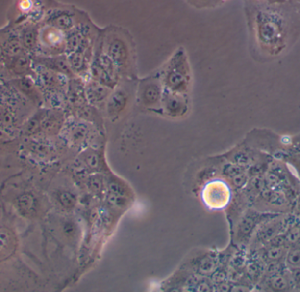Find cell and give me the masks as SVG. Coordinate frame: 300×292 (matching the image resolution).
<instances>
[{
  "instance_id": "cb8c5ba5",
  "label": "cell",
  "mask_w": 300,
  "mask_h": 292,
  "mask_svg": "<svg viewBox=\"0 0 300 292\" xmlns=\"http://www.w3.org/2000/svg\"><path fill=\"white\" fill-rule=\"evenodd\" d=\"M271 284L275 290H284L287 288V282L282 276H274L271 280Z\"/></svg>"
},
{
  "instance_id": "8fae6325",
  "label": "cell",
  "mask_w": 300,
  "mask_h": 292,
  "mask_svg": "<svg viewBox=\"0 0 300 292\" xmlns=\"http://www.w3.org/2000/svg\"><path fill=\"white\" fill-rule=\"evenodd\" d=\"M18 238L13 230L6 226L0 227V263L10 259L17 250Z\"/></svg>"
},
{
  "instance_id": "7c38bea8",
  "label": "cell",
  "mask_w": 300,
  "mask_h": 292,
  "mask_svg": "<svg viewBox=\"0 0 300 292\" xmlns=\"http://www.w3.org/2000/svg\"><path fill=\"white\" fill-rule=\"evenodd\" d=\"M15 208L22 217H33L37 213L38 202L31 193H24L15 200Z\"/></svg>"
},
{
  "instance_id": "e0dca14e",
  "label": "cell",
  "mask_w": 300,
  "mask_h": 292,
  "mask_svg": "<svg viewBox=\"0 0 300 292\" xmlns=\"http://www.w3.org/2000/svg\"><path fill=\"white\" fill-rule=\"evenodd\" d=\"M88 186H89L90 190L93 194L98 195V194H101L104 191L105 182H104V179L100 175H93L89 178Z\"/></svg>"
},
{
  "instance_id": "6da1fadb",
  "label": "cell",
  "mask_w": 300,
  "mask_h": 292,
  "mask_svg": "<svg viewBox=\"0 0 300 292\" xmlns=\"http://www.w3.org/2000/svg\"><path fill=\"white\" fill-rule=\"evenodd\" d=\"M100 42L121 79L137 80V48L129 30L121 26H106L101 29Z\"/></svg>"
},
{
  "instance_id": "f1b7e54d",
  "label": "cell",
  "mask_w": 300,
  "mask_h": 292,
  "mask_svg": "<svg viewBox=\"0 0 300 292\" xmlns=\"http://www.w3.org/2000/svg\"><path fill=\"white\" fill-rule=\"evenodd\" d=\"M2 56H3V49L0 47V58H2Z\"/></svg>"
},
{
  "instance_id": "5bb4252c",
  "label": "cell",
  "mask_w": 300,
  "mask_h": 292,
  "mask_svg": "<svg viewBox=\"0 0 300 292\" xmlns=\"http://www.w3.org/2000/svg\"><path fill=\"white\" fill-rule=\"evenodd\" d=\"M260 34L265 42L273 41L278 36V27L274 22H265L260 27Z\"/></svg>"
},
{
  "instance_id": "4fadbf2b",
  "label": "cell",
  "mask_w": 300,
  "mask_h": 292,
  "mask_svg": "<svg viewBox=\"0 0 300 292\" xmlns=\"http://www.w3.org/2000/svg\"><path fill=\"white\" fill-rule=\"evenodd\" d=\"M39 30L36 26L28 24L20 33V41L25 50H33L39 45Z\"/></svg>"
},
{
  "instance_id": "277c9868",
  "label": "cell",
  "mask_w": 300,
  "mask_h": 292,
  "mask_svg": "<svg viewBox=\"0 0 300 292\" xmlns=\"http://www.w3.org/2000/svg\"><path fill=\"white\" fill-rule=\"evenodd\" d=\"M137 80L121 79L112 90L104 108L105 115L110 121L115 122L121 120L129 109L133 100H135Z\"/></svg>"
},
{
  "instance_id": "4316f807",
  "label": "cell",
  "mask_w": 300,
  "mask_h": 292,
  "mask_svg": "<svg viewBox=\"0 0 300 292\" xmlns=\"http://www.w3.org/2000/svg\"><path fill=\"white\" fill-rule=\"evenodd\" d=\"M232 180H233V183L234 186H236L237 188H242V187H243L246 184L247 177L244 175V173H242L241 175L232 178Z\"/></svg>"
},
{
  "instance_id": "9c48e42d",
  "label": "cell",
  "mask_w": 300,
  "mask_h": 292,
  "mask_svg": "<svg viewBox=\"0 0 300 292\" xmlns=\"http://www.w3.org/2000/svg\"><path fill=\"white\" fill-rule=\"evenodd\" d=\"M189 107V94L164 89L162 99V114L163 116L173 119L181 118L188 113Z\"/></svg>"
},
{
  "instance_id": "5b68a950",
  "label": "cell",
  "mask_w": 300,
  "mask_h": 292,
  "mask_svg": "<svg viewBox=\"0 0 300 292\" xmlns=\"http://www.w3.org/2000/svg\"><path fill=\"white\" fill-rule=\"evenodd\" d=\"M89 79L95 80L112 89L115 88L121 80V77L114 63L101 47L100 35L93 52L92 63L90 65Z\"/></svg>"
},
{
  "instance_id": "44dd1931",
  "label": "cell",
  "mask_w": 300,
  "mask_h": 292,
  "mask_svg": "<svg viewBox=\"0 0 300 292\" xmlns=\"http://www.w3.org/2000/svg\"><path fill=\"white\" fill-rule=\"evenodd\" d=\"M62 231H63V235L66 238H74L76 235V226L74 222L66 220L63 222L62 225Z\"/></svg>"
},
{
  "instance_id": "3957f363",
  "label": "cell",
  "mask_w": 300,
  "mask_h": 292,
  "mask_svg": "<svg viewBox=\"0 0 300 292\" xmlns=\"http://www.w3.org/2000/svg\"><path fill=\"white\" fill-rule=\"evenodd\" d=\"M163 87L160 70L157 69L143 78H138L135 88V102L140 109L162 114Z\"/></svg>"
},
{
  "instance_id": "8992f818",
  "label": "cell",
  "mask_w": 300,
  "mask_h": 292,
  "mask_svg": "<svg viewBox=\"0 0 300 292\" xmlns=\"http://www.w3.org/2000/svg\"><path fill=\"white\" fill-rule=\"evenodd\" d=\"M88 16V13L74 5L56 3L47 12L45 24L54 26L63 32L69 33Z\"/></svg>"
},
{
  "instance_id": "ba28073f",
  "label": "cell",
  "mask_w": 300,
  "mask_h": 292,
  "mask_svg": "<svg viewBox=\"0 0 300 292\" xmlns=\"http://www.w3.org/2000/svg\"><path fill=\"white\" fill-rule=\"evenodd\" d=\"M39 45L50 56L65 55L67 33L54 26L45 24L39 30Z\"/></svg>"
},
{
  "instance_id": "9a60e30c",
  "label": "cell",
  "mask_w": 300,
  "mask_h": 292,
  "mask_svg": "<svg viewBox=\"0 0 300 292\" xmlns=\"http://www.w3.org/2000/svg\"><path fill=\"white\" fill-rule=\"evenodd\" d=\"M192 8L197 10H208L217 7L221 4V0H183Z\"/></svg>"
},
{
  "instance_id": "d6986e66",
  "label": "cell",
  "mask_w": 300,
  "mask_h": 292,
  "mask_svg": "<svg viewBox=\"0 0 300 292\" xmlns=\"http://www.w3.org/2000/svg\"><path fill=\"white\" fill-rule=\"evenodd\" d=\"M254 225H255V218L254 216L248 215L242 218L241 224L239 225L238 233L242 236H247L251 233V231L254 228Z\"/></svg>"
},
{
  "instance_id": "ffe728a7",
  "label": "cell",
  "mask_w": 300,
  "mask_h": 292,
  "mask_svg": "<svg viewBox=\"0 0 300 292\" xmlns=\"http://www.w3.org/2000/svg\"><path fill=\"white\" fill-rule=\"evenodd\" d=\"M242 173H244L242 167H241V165H238L235 163H229V164H226L223 167V174L225 176H228L230 178H233L235 176L241 175Z\"/></svg>"
},
{
  "instance_id": "ac0fdd59",
  "label": "cell",
  "mask_w": 300,
  "mask_h": 292,
  "mask_svg": "<svg viewBox=\"0 0 300 292\" xmlns=\"http://www.w3.org/2000/svg\"><path fill=\"white\" fill-rule=\"evenodd\" d=\"M107 188L109 189V194L123 197H127L128 196V191L125 186L114 179L109 180L107 182Z\"/></svg>"
},
{
  "instance_id": "f546056e",
  "label": "cell",
  "mask_w": 300,
  "mask_h": 292,
  "mask_svg": "<svg viewBox=\"0 0 300 292\" xmlns=\"http://www.w3.org/2000/svg\"><path fill=\"white\" fill-rule=\"evenodd\" d=\"M297 206H298V210L300 212V199L299 200V202H298V205H297Z\"/></svg>"
},
{
  "instance_id": "484cf974",
  "label": "cell",
  "mask_w": 300,
  "mask_h": 292,
  "mask_svg": "<svg viewBox=\"0 0 300 292\" xmlns=\"http://www.w3.org/2000/svg\"><path fill=\"white\" fill-rule=\"evenodd\" d=\"M288 262L294 266L300 265V249L290 252V254L288 255Z\"/></svg>"
},
{
  "instance_id": "30bf717a",
  "label": "cell",
  "mask_w": 300,
  "mask_h": 292,
  "mask_svg": "<svg viewBox=\"0 0 300 292\" xmlns=\"http://www.w3.org/2000/svg\"><path fill=\"white\" fill-rule=\"evenodd\" d=\"M85 96L88 103L96 109L105 108L106 101L112 92V88L105 87L95 80L88 79L84 81Z\"/></svg>"
},
{
  "instance_id": "83f0119b",
  "label": "cell",
  "mask_w": 300,
  "mask_h": 292,
  "mask_svg": "<svg viewBox=\"0 0 300 292\" xmlns=\"http://www.w3.org/2000/svg\"><path fill=\"white\" fill-rule=\"evenodd\" d=\"M300 237V231L298 228H295V229H292V231L289 232V234L286 236V238H287L288 241L293 243L298 241Z\"/></svg>"
},
{
  "instance_id": "52a82bcc",
  "label": "cell",
  "mask_w": 300,
  "mask_h": 292,
  "mask_svg": "<svg viewBox=\"0 0 300 292\" xmlns=\"http://www.w3.org/2000/svg\"><path fill=\"white\" fill-rule=\"evenodd\" d=\"M202 200L204 205L213 210L225 209L229 204L232 192L229 185L221 180L213 179L204 185L202 190Z\"/></svg>"
},
{
  "instance_id": "d4e9b609",
  "label": "cell",
  "mask_w": 300,
  "mask_h": 292,
  "mask_svg": "<svg viewBox=\"0 0 300 292\" xmlns=\"http://www.w3.org/2000/svg\"><path fill=\"white\" fill-rule=\"evenodd\" d=\"M276 232H277L276 226H268V227H265L264 229L261 231L260 238H262L263 240L271 239L272 237H274V235L276 234Z\"/></svg>"
},
{
  "instance_id": "7402d4cb",
  "label": "cell",
  "mask_w": 300,
  "mask_h": 292,
  "mask_svg": "<svg viewBox=\"0 0 300 292\" xmlns=\"http://www.w3.org/2000/svg\"><path fill=\"white\" fill-rule=\"evenodd\" d=\"M214 267H215V261L212 257H206L202 260V262L200 263L199 269L200 273L207 275L209 273L213 272Z\"/></svg>"
},
{
  "instance_id": "603a6c76",
  "label": "cell",
  "mask_w": 300,
  "mask_h": 292,
  "mask_svg": "<svg viewBox=\"0 0 300 292\" xmlns=\"http://www.w3.org/2000/svg\"><path fill=\"white\" fill-rule=\"evenodd\" d=\"M283 253V248L280 246V245H278V246H272L271 248H269L267 250V258L271 260V261H276V260H278L282 257Z\"/></svg>"
},
{
  "instance_id": "7a4b0ae2",
  "label": "cell",
  "mask_w": 300,
  "mask_h": 292,
  "mask_svg": "<svg viewBox=\"0 0 300 292\" xmlns=\"http://www.w3.org/2000/svg\"><path fill=\"white\" fill-rule=\"evenodd\" d=\"M159 70L164 89L185 94L190 93L193 73L189 55L184 47L175 49Z\"/></svg>"
},
{
  "instance_id": "2e32d148",
  "label": "cell",
  "mask_w": 300,
  "mask_h": 292,
  "mask_svg": "<svg viewBox=\"0 0 300 292\" xmlns=\"http://www.w3.org/2000/svg\"><path fill=\"white\" fill-rule=\"evenodd\" d=\"M57 200L63 209H72L76 204V197L70 191H62L57 195Z\"/></svg>"
}]
</instances>
